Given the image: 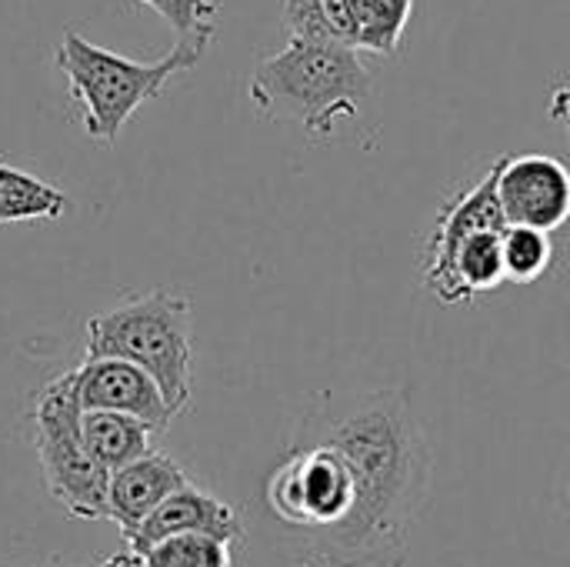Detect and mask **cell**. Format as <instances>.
I'll return each mask as SVG.
<instances>
[{"label": "cell", "instance_id": "52a82bcc", "mask_svg": "<svg viewBox=\"0 0 570 567\" xmlns=\"http://www.w3.org/2000/svg\"><path fill=\"white\" fill-rule=\"evenodd\" d=\"M498 167V201L508 224L554 234L570 221V170L551 154H504Z\"/></svg>", "mask_w": 570, "mask_h": 567}, {"label": "cell", "instance_id": "ba28073f", "mask_svg": "<svg viewBox=\"0 0 570 567\" xmlns=\"http://www.w3.org/2000/svg\"><path fill=\"white\" fill-rule=\"evenodd\" d=\"M77 398L83 411H120L150 424L157 434L177 418L160 384L124 358H94L77 368Z\"/></svg>", "mask_w": 570, "mask_h": 567}, {"label": "cell", "instance_id": "3957f363", "mask_svg": "<svg viewBox=\"0 0 570 567\" xmlns=\"http://www.w3.org/2000/svg\"><path fill=\"white\" fill-rule=\"evenodd\" d=\"M210 43H214V33L177 37L167 57L154 63H140L114 50H104L90 43L87 37H80L73 27H67L53 53V63L67 77L70 97L83 107L87 137L104 147H114L124 124L147 100L160 97L170 77L197 67Z\"/></svg>", "mask_w": 570, "mask_h": 567}, {"label": "cell", "instance_id": "d6986e66", "mask_svg": "<svg viewBox=\"0 0 570 567\" xmlns=\"http://www.w3.org/2000/svg\"><path fill=\"white\" fill-rule=\"evenodd\" d=\"M100 567H144V561H140V555L137 551H120V555H114V558H107Z\"/></svg>", "mask_w": 570, "mask_h": 567}, {"label": "cell", "instance_id": "5b68a950", "mask_svg": "<svg viewBox=\"0 0 570 567\" xmlns=\"http://www.w3.org/2000/svg\"><path fill=\"white\" fill-rule=\"evenodd\" d=\"M83 408L77 398V368L53 378L33 404V441L50 495L83 521L107 518L110 471L97 465L80 428Z\"/></svg>", "mask_w": 570, "mask_h": 567}, {"label": "cell", "instance_id": "5bb4252c", "mask_svg": "<svg viewBox=\"0 0 570 567\" xmlns=\"http://www.w3.org/2000/svg\"><path fill=\"white\" fill-rule=\"evenodd\" d=\"M454 284L461 304H471L501 284H508L504 274V231H474L458 257H454Z\"/></svg>", "mask_w": 570, "mask_h": 567}, {"label": "cell", "instance_id": "7c38bea8", "mask_svg": "<svg viewBox=\"0 0 570 567\" xmlns=\"http://www.w3.org/2000/svg\"><path fill=\"white\" fill-rule=\"evenodd\" d=\"M83 428V441L90 448V454L97 458L100 468H107L110 475L127 468L130 461L144 458L154 441V428L144 424L134 414H120V411H83L80 418Z\"/></svg>", "mask_w": 570, "mask_h": 567}, {"label": "cell", "instance_id": "277c9868", "mask_svg": "<svg viewBox=\"0 0 570 567\" xmlns=\"http://www.w3.org/2000/svg\"><path fill=\"white\" fill-rule=\"evenodd\" d=\"M87 361L124 358L144 368L164 391L174 414L190 404V301L174 291H150L87 321Z\"/></svg>", "mask_w": 570, "mask_h": 567}, {"label": "cell", "instance_id": "8fae6325", "mask_svg": "<svg viewBox=\"0 0 570 567\" xmlns=\"http://www.w3.org/2000/svg\"><path fill=\"white\" fill-rule=\"evenodd\" d=\"M321 10L334 40L361 53L397 57L414 0H321Z\"/></svg>", "mask_w": 570, "mask_h": 567}, {"label": "cell", "instance_id": "ac0fdd59", "mask_svg": "<svg viewBox=\"0 0 570 567\" xmlns=\"http://www.w3.org/2000/svg\"><path fill=\"white\" fill-rule=\"evenodd\" d=\"M548 107H551V117H554L558 124H564V130L570 134V84H558V87H554Z\"/></svg>", "mask_w": 570, "mask_h": 567}, {"label": "cell", "instance_id": "e0dca14e", "mask_svg": "<svg viewBox=\"0 0 570 567\" xmlns=\"http://www.w3.org/2000/svg\"><path fill=\"white\" fill-rule=\"evenodd\" d=\"M147 10L160 13L177 37H197V33H214V17L220 10V0H137Z\"/></svg>", "mask_w": 570, "mask_h": 567}, {"label": "cell", "instance_id": "8992f818", "mask_svg": "<svg viewBox=\"0 0 570 567\" xmlns=\"http://www.w3.org/2000/svg\"><path fill=\"white\" fill-rule=\"evenodd\" d=\"M504 227L508 217L498 201V167L491 164V170L481 174V180L458 190L438 214V224L424 247V287L441 304H461L454 284V257L461 244L474 231H504Z\"/></svg>", "mask_w": 570, "mask_h": 567}, {"label": "cell", "instance_id": "7a4b0ae2", "mask_svg": "<svg viewBox=\"0 0 570 567\" xmlns=\"http://www.w3.org/2000/svg\"><path fill=\"white\" fill-rule=\"evenodd\" d=\"M371 67L341 40L287 37L284 50L264 57L247 97L264 120H294L311 137H331L337 120H354L371 97Z\"/></svg>", "mask_w": 570, "mask_h": 567}, {"label": "cell", "instance_id": "2e32d148", "mask_svg": "<svg viewBox=\"0 0 570 567\" xmlns=\"http://www.w3.org/2000/svg\"><path fill=\"white\" fill-rule=\"evenodd\" d=\"M144 567H234L230 541L210 535H174L140 555Z\"/></svg>", "mask_w": 570, "mask_h": 567}, {"label": "cell", "instance_id": "9a60e30c", "mask_svg": "<svg viewBox=\"0 0 570 567\" xmlns=\"http://www.w3.org/2000/svg\"><path fill=\"white\" fill-rule=\"evenodd\" d=\"M554 264V244L548 231L508 224L504 227V274L511 284H534Z\"/></svg>", "mask_w": 570, "mask_h": 567}, {"label": "cell", "instance_id": "4fadbf2b", "mask_svg": "<svg viewBox=\"0 0 570 567\" xmlns=\"http://www.w3.org/2000/svg\"><path fill=\"white\" fill-rule=\"evenodd\" d=\"M67 207L70 197L60 187L0 160V224L60 221Z\"/></svg>", "mask_w": 570, "mask_h": 567}, {"label": "cell", "instance_id": "30bf717a", "mask_svg": "<svg viewBox=\"0 0 570 567\" xmlns=\"http://www.w3.org/2000/svg\"><path fill=\"white\" fill-rule=\"evenodd\" d=\"M190 478L160 451H147L127 468L110 475L107 488V518L120 525L124 538L137 531L174 491L187 488Z\"/></svg>", "mask_w": 570, "mask_h": 567}, {"label": "cell", "instance_id": "6da1fadb", "mask_svg": "<svg viewBox=\"0 0 570 567\" xmlns=\"http://www.w3.org/2000/svg\"><path fill=\"white\" fill-rule=\"evenodd\" d=\"M301 438L334 444L361 481L354 567H401L431 491L434 454L411 401L397 388L324 394Z\"/></svg>", "mask_w": 570, "mask_h": 567}, {"label": "cell", "instance_id": "9c48e42d", "mask_svg": "<svg viewBox=\"0 0 570 567\" xmlns=\"http://www.w3.org/2000/svg\"><path fill=\"white\" fill-rule=\"evenodd\" d=\"M174 535H210L220 541H240L244 538V525L240 515L224 505L220 498L200 491L194 481L180 491H174L137 531L127 535V548L144 555L150 551L157 541L174 538Z\"/></svg>", "mask_w": 570, "mask_h": 567}]
</instances>
